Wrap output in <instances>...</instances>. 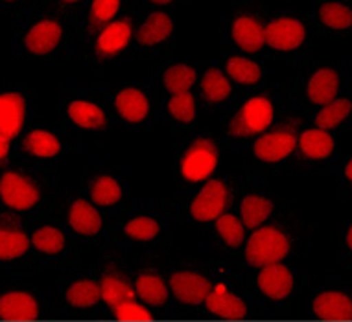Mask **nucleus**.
Listing matches in <instances>:
<instances>
[{
	"mask_svg": "<svg viewBox=\"0 0 352 322\" xmlns=\"http://www.w3.org/2000/svg\"><path fill=\"white\" fill-rule=\"evenodd\" d=\"M12 21V56L32 63L74 58V24L47 2H30Z\"/></svg>",
	"mask_w": 352,
	"mask_h": 322,
	"instance_id": "nucleus-1",
	"label": "nucleus"
},
{
	"mask_svg": "<svg viewBox=\"0 0 352 322\" xmlns=\"http://www.w3.org/2000/svg\"><path fill=\"white\" fill-rule=\"evenodd\" d=\"M288 109V85L266 81L256 89L238 92L236 98L219 113L214 133L226 151H242L280 120Z\"/></svg>",
	"mask_w": 352,
	"mask_h": 322,
	"instance_id": "nucleus-2",
	"label": "nucleus"
},
{
	"mask_svg": "<svg viewBox=\"0 0 352 322\" xmlns=\"http://www.w3.org/2000/svg\"><path fill=\"white\" fill-rule=\"evenodd\" d=\"M316 229L314 221L288 207L277 218L251 230L242 253L232 262L245 273L277 262H300L312 256Z\"/></svg>",
	"mask_w": 352,
	"mask_h": 322,
	"instance_id": "nucleus-3",
	"label": "nucleus"
},
{
	"mask_svg": "<svg viewBox=\"0 0 352 322\" xmlns=\"http://www.w3.org/2000/svg\"><path fill=\"white\" fill-rule=\"evenodd\" d=\"M173 223L166 203L129 199L107 216V245L127 254H157L172 247Z\"/></svg>",
	"mask_w": 352,
	"mask_h": 322,
	"instance_id": "nucleus-4",
	"label": "nucleus"
},
{
	"mask_svg": "<svg viewBox=\"0 0 352 322\" xmlns=\"http://www.w3.org/2000/svg\"><path fill=\"white\" fill-rule=\"evenodd\" d=\"M59 196L58 168L12 162L0 170V210L24 219L50 212Z\"/></svg>",
	"mask_w": 352,
	"mask_h": 322,
	"instance_id": "nucleus-5",
	"label": "nucleus"
},
{
	"mask_svg": "<svg viewBox=\"0 0 352 322\" xmlns=\"http://www.w3.org/2000/svg\"><path fill=\"white\" fill-rule=\"evenodd\" d=\"M294 69L286 85L288 107L295 115L306 116L352 91L351 65L346 61L308 58Z\"/></svg>",
	"mask_w": 352,
	"mask_h": 322,
	"instance_id": "nucleus-6",
	"label": "nucleus"
},
{
	"mask_svg": "<svg viewBox=\"0 0 352 322\" xmlns=\"http://www.w3.org/2000/svg\"><path fill=\"white\" fill-rule=\"evenodd\" d=\"M300 124L302 118L288 109L266 133L251 140L240 151L243 155V173L264 183L280 173H288Z\"/></svg>",
	"mask_w": 352,
	"mask_h": 322,
	"instance_id": "nucleus-7",
	"label": "nucleus"
},
{
	"mask_svg": "<svg viewBox=\"0 0 352 322\" xmlns=\"http://www.w3.org/2000/svg\"><path fill=\"white\" fill-rule=\"evenodd\" d=\"M223 153L226 150L214 131L197 127L179 135L173 150V197L185 196L216 175L221 170Z\"/></svg>",
	"mask_w": 352,
	"mask_h": 322,
	"instance_id": "nucleus-8",
	"label": "nucleus"
},
{
	"mask_svg": "<svg viewBox=\"0 0 352 322\" xmlns=\"http://www.w3.org/2000/svg\"><path fill=\"white\" fill-rule=\"evenodd\" d=\"M59 126L72 137H105L120 131L109 107L93 91L91 83H61L56 92Z\"/></svg>",
	"mask_w": 352,
	"mask_h": 322,
	"instance_id": "nucleus-9",
	"label": "nucleus"
},
{
	"mask_svg": "<svg viewBox=\"0 0 352 322\" xmlns=\"http://www.w3.org/2000/svg\"><path fill=\"white\" fill-rule=\"evenodd\" d=\"M245 173H232L219 170L197 188L185 196L172 197L166 203L173 221L196 227H207L210 221L229 210L234 203L238 188L242 186Z\"/></svg>",
	"mask_w": 352,
	"mask_h": 322,
	"instance_id": "nucleus-10",
	"label": "nucleus"
},
{
	"mask_svg": "<svg viewBox=\"0 0 352 322\" xmlns=\"http://www.w3.org/2000/svg\"><path fill=\"white\" fill-rule=\"evenodd\" d=\"M93 91L104 100L115 116L118 129L150 131L161 122L159 96L153 87L144 81H107L91 83Z\"/></svg>",
	"mask_w": 352,
	"mask_h": 322,
	"instance_id": "nucleus-11",
	"label": "nucleus"
},
{
	"mask_svg": "<svg viewBox=\"0 0 352 322\" xmlns=\"http://www.w3.org/2000/svg\"><path fill=\"white\" fill-rule=\"evenodd\" d=\"M256 313L286 310L308 289V276L297 262H277L245 273Z\"/></svg>",
	"mask_w": 352,
	"mask_h": 322,
	"instance_id": "nucleus-12",
	"label": "nucleus"
},
{
	"mask_svg": "<svg viewBox=\"0 0 352 322\" xmlns=\"http://www.w3.org/2000/svg\"><path fill=\"white\" fill-rule=\"evenodd\" d=\"M314 37L316 34L306 13L295 8L267 12L264 28L267 59L297 67L308 58H312Z\"/></svg>",
	"mask_w": 352,
	"mask_h": 322,
	"instance_id": "nucleus-13",
	"label": "nucleus"
},
{
	"mask_svg": "<svg viewBox=\"0 0 352 322\" xmlns=\"http://www.w3.org/2000/svg\"><path fill=\"white\" fill-rule=\"evenodd\" d=\"M30 271H63L78 264L80 245L50 210L30 219Z\"/></svg>",
	"mask_w": 352,
	"mask_h": 322,
	"instance_id": "nucleus-14",
	"label": "nucleus"
},
{
	"mask_svg": "<svg viewBox=\"0 0 352 322\" xmlns=\"http://www.w3.org/2000/svg\"><path fill=\"white\" fill-rule=\"evenodd\" d=\"M212 264V288L208 291L203 313L210 319L236 321L256 315V308L249 293L245 271L232 260L223 258Z\"/></svg>",
	"mask_w": 352,
	"mask_h": 322,
	"instance_id": "nucleus-15",
	"label": "nucleus"
},
{
	"mask_svg": "<svg viewBox=\"0 0 352 322\" xmlns=\"http://www.w3.org/2000/svg\"><path fill=\"white\" fill-rule=\"evenodd\" d=\"M267 10L260 0H232L219 15V46L267 58L264 45Z\"/></svg>",
	"mask_w": 352,
	"mask_h": 322,
	"instance_id": "nucleus-16",
	"label": "nucleus"
},
{
	"mask_svg": "<svg viewBox=\"0 0 352 322\" xmlns=\"http://www.w3.org/2000/svg\"><path fill=\"white\" fill-rule=\"evenodd\" d=\"M139 17V6L135 0L126 8V12L94 34L85 45L80 46L74 59L93 72H104L111 63L127 61L131 41H133L135 23Z\"/></svg>",
	"mask_w": 352,
	"mask_h": 322,
	"instance_id": "nucleus-17",
	"label": "nucleus"
},
{
	"mask_svg": "<svg viewBox=\"0 0 352 322\" xmlns=\"http://www.w3.org/2000/svg\"><path fill=\"white\" fill-rule=\"evenodd\" d=\"M52 212L65 225L80 249H104L107 245V214L94 207L81 190L59 192Z\"/></svg>",
	"mask_w": 352,
	"mask_h": 322,
	"instance_id": "nucleus-18",
	"label": "nucleus"
},
{
	"mask_svg": "<svg viewBox=\"0 0 352 322\" xmlns=\"http://www.w3.org/2000/svg\"><path fill=\"white\" fill-rule=\"evenodd\" d=\"M58 273L56 288L48 291L56 313L85 315V313H98L104 310L94 265L81 267L76 264Z\"/></svg>",
	"mask_w": 352,
	"mask_h": 322,
	"instance_id": "nucleus-19",
	"label": "nucleus"
},
{
	"mask_svg": "<svg viewBox=\"0 0 352 322\" xmlns=\"http://www.w3.org/2000/svg\"><path fill=\"white\" fill-rule=\"evenodd\" d=\"M177 15L172 10H140L127 61H153L168 58L175 48Z\"/></svg>",
	"mask_w": 352,
	"mask_h": 322,
	"instance_id": "nucleus-20",
	"label": "nucleus"
},
{
	"mask_svg": "<svg viewBox=\"0 0 352 322\" xmlns=\"http://www.w3.org/2000/svg\"><path fill=\"white\" fill-rule=\"evenodd\" d=\"M78 142L80 140L65 131L61 126L39 127L34 124L15 140V162L41 168H58L59 161L74 153Z\"/></svg>",
	"mask_w": 352,
	"mask_h": 322,
	"instance_id": "nucleus-21",
	"label": "nucleus"
},
{
	"mask_svg": "<svg viewBox=\"0 0 352 322\" xmlns=\"http://www.w3.org/2000/svg\"><path fill=\"white\" fill-rule=\"evenodd\" d=\"M340 155L341 151L334 133L323 131L302 122L288 173L299 177L324 175L332 170Z\"/></svg>",
	"mask_w": 352,
	"mask_h": 322,
	"instance_id": "nucleus-22",
	"label": "nucleus"
},
{
	"mask_svg": "<svg viewBox=\"0 0 352 322\" xmlns=\"http://www.w3.org/2000/svg\"><path fill=\"white\" fill-rule=\"evenodd\" d=\"M173 310H201L212 288V264L179 260L166 265Z\"/></svg>",
	"mask_w": 352,
	"mask_h": 322,
	"instance_id": "nucleus-23",
	"label": "nucleus"
},
{
	"mask_svg": "<svg viewBox=\"0 0 352 322\" xmlns=\"http://www.w3.org/2000/svg\"><path fill=\"white\" fill-rule=\"evenodd\" d=\"M288 207H292L286 199L270 190L264 181L251 179L245 175L242 186L238 188L232 208L242 219L248 232L258 229L260 225L267 223L270 219L277 218Z\"/></svg>",
	"mask_w": 352,
	"mask_h": 322,
	"instance_id": "nucleus-24",
	"label": "nucleus"
},
{
	"mask_svg": "<svg viewBox=\"0 0 352 322\" xmlns=\"http://www.w3.org/2000/svg\"><path fill=\"white\" fill-rule=\"evenodd\" d=\"M50 293L35 284L13 280L0 286V319L2 321H35L54 315Z\"/></svg>",
	"mask_w": 352,
	"mask_h": 322,
	"instance_id": "nucleus-25",
	"label": "nucleus"
},
{
	"mask_svg": "<svg viewBox=\"0 0 352 322\" xmlns=\"http://www.w3.org/2000/svg\"><path fill=\"white\" fill-rule=\"evenodd\" d=\"M94 269L98 276L104 310H111L124 300L137 299L131 278V262L127 260V253L105 245Z\"/></svg>",
	"mask_w": 352,
	"mask_h": 322,
	"instance_id": "nucleus-26",
	"label": "nucleus"
},
{
	"mask_svg": "<svg viewBox=\"0 0 352 322\" xmlns=\"http://www.w3.org/2000/svg\"><path fill=\"white\" fill-rule=\"evenodd\" d=\"M81 194L109 216L129 201V179L118 168L100 164L83 177Z\"/></svg>",
	"mask_w": 352,
	"mask_h": 322,
	"instance_id": "nucleus-27",
	"label": "nucleus"
},
{
	"mask_svg": "<svg viewBox=\"0 0 352 322\" xmlns=\"http://www.w3.org/2000/svg\"><path fill=\"white\" fill-rule=\"evenodd\" d=\"M131 278L137 300L153 311L173 310L166 265L157 254H146V258L131 264Z\"/></svg>",
	"mask_w": 352,
	"mask_h": 322,
	"instance_id": "nucleus-28",
	"label": "nucleus"
},
{
	"mask_svg": "<svg viewBox=\"0 0 352 322\" xmlns=\"http://www.w3.org/2000/svg\"><path fill=\"white\" fill-rule=\"evenodd\" d=\"M35 124V92L24 85H0V137L17 140Z\"/></svg>",
	"mask_w": 352,
	"mask_h": 322,
	"instance_id": "nucleus-29",
	"label": "nucleus"
},
{
	"mask_svg": "<svg viewBox=\"0 0 352 322\" xmlns=\"http://www.w3.org/2000/svg\"><path fill=\"white\" fill-rule=\"evenodd\" d=\"M28 219L0 210V269L12 275L30 271Z\"/></svg>",
	"mask_w": 352,
	"mask_h": 322,
	"instance_id": "nucleus-30",
	"label": "nucleus"
},
{
	"mask_svg": "<svg viewBox=\"0 0 352 322\" xmlns=\"http://www.w3.org/2000/svg\"><path fill=\"white\" fill-rule=\"evenodd\" d=\"M306 315L321 321L352 319V288L340 278H329L310 291L306 289Z\"/></svg>",
	"mask_w": 352,
	"mask_h": 322,
	"instance_id": "nucleus-31",
	"label": "nucleus"
},
{
	"mask_svg": "<svg viewBox=\"0 0 352 322\" xmlns=\"http://www.w3.org/2000/svg\"><path fill=\"white\" fill-rule=\"evenodd\" d=\"M194 94L199 111L219 115L236 98L238 91L221 70L218 59H208V61H199V74L194 87Z\"/></svg>",
	"mask_w": 352,
	"mask_h": 322,
	"instance_id": "nucleus-32",
	"label": "nucleus"
},
{
	"mask_svg": "<svg viewBox=\"0 0 352 322\" xmlns=\"http://www.w3.org/2000/svg\"><path fill=\"white\" fill-rule=\"evenodd\" d=\"M216 59L238 92L251 91L270 81L267 80L270 76V67H267L270 59L267 58H256V56H249V54L219 46V56Z\"/></svg>",
	"mask_w": 352,
	"mask_h": 322,
	"instance_id": "nucleus-33",
	"label": "nucleus"
},
{
	"mask_svg": "<svg viewBox=\"0 0 352 322\" xmlns=\"http://www.w3.org/2000/svg\"><path fill=\"white\" fill-rule=\"evenodd\" d=\"M197 232L203 238V243L219 251L229 260H236L240 256L249 234L232 207Z\"/></svg>",
	"mask_w": 352,
	"mask_h": 322,
	"instance_id": "nucleus-34",
	"label": "nucleus"
},
{
	"mask_svg": "<svg viewBox=\"0 0 352 322\" xmlns=\"http://www.w3.org/2000/svg\"><path fill=\"white\" fill-rule=\"evenodd\" d=\"M199 74V61L177 59L168 56L153 67L150 85L157 96L194 91Z\"/></svg>",
	"mask_w": 352,
	"mask_h": 322,
	"instance_id": "nucleus-35",
	"label": "nucleus"
},
{
	"mask_svg": "<svg viewBox=\"0 0 352 322\" xmlns=\"http://www.w3.org/2000/svg\"><path fill=\"white\" fill-rule=\"evenodd\" d=\"M131 2L133 0H87L72 21L76 50L85 45L94 34H98L104 26L113 23L118 15L126 12V8Z\"/></svg>",
	"mask_w": 352,
	"mask_h": 322,
	"instance_id": "nucleus-36",
	"label": "nucleus"
},
{
	"mask_svg": "<svg viewBox=\"0 0 352 322\" xmlns=\"http://www.w3.org/2000/svg\"><path fill=\"white\" fill-rule=\"evenodd\" d=\"M306 17L319 37L345 39L351 35L352 6L343 0H312Z\"/></svg>",
	"mask_w": 352,
	"mask_h": 322,
	"instance_id": "nucleus-37",
	"label": "nucleus"
},
{
	"mask_svg": "<svg viewBox=\"0 0 352 322\" xmlns=\"http://www.w3.org/2000/svg\"><path fill=\"white\" fill-rule=\"evenodd\" d=\"M159 115L173 133L194 131L199 126V105L194 91L159 96Z\"/></svg>",
	"mask_w": 352,
	"mask_h": 322,
	"instance_id": "nucleus-38",
	"label": "nucleus"
},
{
	"mask_svg": "<svg viewBox=\"0 0 352 322\" xmlns=\"http://www.w3.org/2000/svg\"><path fill=\"white\" fill-rule=\"evenodd\" d=\"M351 111H352V91L332 100L323 107L300 116L305 124L323 129L329 133H343L351 127Z\"/></svg>",
	"mask_w": 352,
	"mask_h": 322,
	"instance_id": "nucleus-39",
	"label": "nucleus"
},
{
	"mask_svg": "<svg viewBox=\"0 0 352 322\" xmlns=\"http://www.w3.org/2000/svg\"><path fill=\"white\" fill-rule=\"evenodd\" d=\"M329 175L334 179L336 197L340 201H349L352 196V153L340 155Z\"/></svg>",
	"mask_w": 352,
	"mask_h": 322,
	"instance_id": "nucleus-40",
	"label": "nucleus"
},
{
	"mask_svg": "<svg viewBox=\"0 0 352 322\" xmlns=\"http://www.w3.org/2000/svg\"><path fill=\"white\" fill-rule=\"evenodd\" d=\"M334 254L336 267L349 269L352 264V227L351 221H341L336 227L334 236Z\"/></svg>",
	"mask_w": 352,
	"mask_h": 322,
	"instance_id": "nucleus-41",
	"label": "nucleus"
},
{
	"mask_svg": "<svg viewBox=\"0 0 352 322\" xmlns=\"http://www.w3.org/2000/svg\"><path fill=\"white\" fill-rule=\"evenodd\" d=\"M107 311L113 319H118V321H151L157 317L155 311L137 299L124 300Z\"/></svg>",
	"mask_w": 352,
	"mask_h": 322,
	"instance_id": "nucleus-42",
	"label": "nucleus"
},
{
	"mask_svg": "<svg viewBox=\"0 0 352 322\" xmlns=\"http://www.w3.org/2000/svg\"><path fill=\"white\" fill-rule=\"evenodd\" d=\"M190 0H135L140 10H172L179 13Z\"/></svg>",
	"mask_w": 352,
	"mask_h": 322,
	"instance_id": "nucleus-43",
	"label": "nucleus"
},
{
	"mask_svg": "<svg viewBox=\"0 0 352 322\" xmlns=\"http://www.w3.org/2000/svg\"><path fill=\"white\" fill-rule=\"evenodd\" d=\"M47 2L48 6H52L54 10H58L59 13H63L65 17H69L70 21H74L76 13L80 12L87 0H41Z\"/></svg>",
	"mask_w": 352,
	"mask_h": 322,
	"instance_id": "nucleus-44",
	"label": "nucleus"
},
{
	"mask_svg": "<svg viewBox=\"0 0 352 322\" xmlns=\"http://www.w3.org/2000/svg\"><path fill=\"white\" fill-rule=\"evenodd\" d=\"M15 162V140L0 137V170Z\"/></svg>",
	"mask_w": 352,
	"mask_h": 322,
	"instance_id": "nucleus-45",
	"label": "nucleus"
},
{
	"mask_svg": "<svg viewBox=\"0 0 352 322\" xmlns=\"http://www.w3.org/2000/svg\"><path fill=\"white\" fill-rule=\"evenodd\" d=\"M32 0H0V15L13 19L23 12Z\"/></svg>",
	"mask_w": 352,
	"mask_h": 322,
	"instance_id": "nucleus-46",
	"label": "nucleus"
},
{
	"mask_svg": "<svg viewBox=\"0 0 352 322\" xmlns=\"http://www.w3.org/2000/svg\"><path fill=\"white\" fill-rule=\"evenodd\" d=\"M343 2H346V4H351V2H352V0H343Z\"/></svg>",
	"mask_w": 352,
	"mask_h": 322,
	"instance_id": "nucleus-47",
	"label": "nucleus"
},
{
	"mask_svg": "<svg viewBox=\"0 0 352 322\" xmlns=\"http://www.w3.org/2000/svg\"><path fill=\"white\" fill-rule=\"evenodd\" d=\"M32 2H41V0H32Z\"/></svg>",
	"mask_w": 352,
	"mask_h": 322,
	"instance_id": "nucleus-48",
	"label": "nucleus"
},
{
	"mask_svg": "<svg viewBox=\"0 0 352 322\" xmlns=\"http://www.w3.org/2000/svg\"><path fill=\"white\" fill-rule=\"evenodd\" d=\"M2 83H4V81H2V80H0V85H2Z\"/></svg>",
	"mask_w": 352,
	"mask_h": 322,
	"instance_id": "nucleus-49",
	"label": "nucleus"
}]
</instances>
